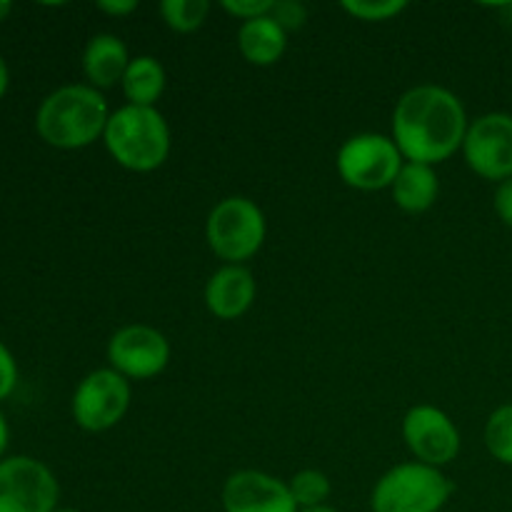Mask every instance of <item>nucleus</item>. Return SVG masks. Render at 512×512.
Segmentation results:
<instances>
[{
	"mask_svg": "<svg viewBox=\"0 0 512 512\" xmlns=\"http://www.w3.org/2000/svg\"><path fill=\"white\" fill-rule=\"evenodd\" d=\"M468 113L453 90L443 85H415L400 95L393 110V135L405 163L438 165L463 150Z\"/></svg>",
	"mask_w": 512,
	"mask_h": 512,
	"instance_id": "obj_1",
	"label": "nucleus"
},
{
	"mask_svg": "<svg viewBox=\"0 0 512 512\" xmlns=\"http://www.w3.org/2000/svg\"><path fill=\"white\" fill-rule=\"evenodd\" d=\"M110 120L108 100L88 83L60 85L35 110V133L58 150H83L103 140Z\"/></svg>",
	"mask_w": 512,
	"mask_h": 512,
	"instance_id": "obj_2",
	"label": "nucleus"
},
{
	"mask_svg": "<svg viewBox=\"0 0 512 512\" xmlns=\"http://www.w3.org/2000/svg\"><path fill=\"white\" fill-rule=\"evenodd\" d=\"M105 150L130 173H153L170 155V125L158 108L128 105L110 113L103 133Z\"/></svg>",
	"mask_w": 512,
	"mask_h": 512,
	"instance_id": "obj_3",
	"label": "nucleus"
},
{
	"mask_svg": "<svg viewBox=\"0 0 512 512\" xmlns=\"http://www.w3.org/2000/svg\"><path fill=\"white\" fill-rule=\"evenodd\" d=\"M453 495V483L440 468L400 463L375 483L370 493L373 512H440Z\"/></svg>",
	"mask_w": 512,
	"mask_h": 512,
	"instance_id": "obj_4",
	"label": "nucleus"
},
{
	"mask_svg": "<svg viewBox=\"0 0 512 512\" xmlns=\"http://www.w3.org/2000/svg\"><path fill=\"white\" fill-rule=\"evenodd\" d=\"M268 223L265 213L243 195H230L210 210L205 220V240L215 258L225 265H243L263 248Z\"/></svg>",
	"mask_w": 512,
	"mask_h": 512,
	"instance_id": "obj_5",
	"label": "nucleus"
},
{
	"mask_svg": "<svg viewBox=\"0 0 512 512\" xmlns=\"http://www.w3.org/2000/svg\"><path fill=\"white\" fill-rule=\"evenodd\" d=\"M335 165L345 185L373 193L395 183L405 158L390 135L358 133L340 145Z\"/></svg>",
	"mask_w": 512,
	"mask_h": 512,
	"instance_id": "obj_6",
	"label": "nucleus"
},
{
	"mask_svg": "<svg viewBox=\"0 0 512 512\" xmlns=\"http://www.w3.org/2000/svg\"><path fill=\"white\" fill-rule=\"evenodd\" d=\"M130 380L113 368H98L85 375L70 400L75 425L85 433H105L125 418L130 408Z\"/></svg>",
	"mask_w": 512,
	"mask_h": 512,
	"instance_id": "obj_7",
	"label": "nucleus"
},
{
	"mask_svg": "<svg viewBox=\"0 0 512 512\" xmlns=\"http://www.w3.org/2000/svg\"><path fill=\"white\" fill-rule=\"evenodd\" d=\"M60 485L53 470L30 455L0 460V512H55Z\"/></svg>",
	"mask_w": 512,
	"mask_h": 512,
	"instance_id": "obj_8",
	"label": "nucleus"
},
{
	"mask_svg": "<svg viewBox=\"0 0 512 512\" xmlns=\"http://www.w3.org/2000/svg\"><path fill=\"white\" fill-rule=\"evenodd\" d=\"M463 158L475 175L490 183L512 178V113H485L468 125Z\"/></svg>",
	"mask_w": 512,
	"mask_h": 512,
	"instance_id": "obj_9",
	"label": "nucleus"
},
{
	"mask_svg": "<svg viewBox=\"0 0 512 512\" xmlns=\"http://www.w3.org/2000/svg\"><path fill=\"white\" fill-rule=\"evenodd\" d=\"M170 363V343L158 328L145 323L123 325L108 340V368L128 380H150Z\"/></svg>",
	"mask_w": 512,
	"mask_h": 512,
	"instance_id": "obj_10",
	"label": "nucleus"
},
{
	"mask_svg": "<svg viewBox=\"0 0 512 512\" xmlns=\"http://www.w3.org/2000/svg\"><path fill=\"white\" fill-rule=\"evenodd\" d=\"M403 438L418 463L443 468L460 453V430L445 410L435 405H413L403 418Z\"/></svg>",
	"mask_w": 512,
	"mask_h": 512,
	"instance_id": "obj_11",
	"label": "nucleus"
},
{
	"mask_svg": "<svg viewBox=\"0 0 512 512\" xmlns=\"http://www.w3.org/2000/svg\"><path fill=\"white\" fill-rule=\"evenodd\" d=\"M225 512H298L288 483L263 470H238L220 493Z\"/></svg>",
	"mask_w": 512,
	"mask_h": 512,
	"instance_id": "obj_12",
	"label": "nucleus"
},
{
	"mask_svg": "<svg viewBox=\"0 0 512 512\" xmlns=\"http://www.w3.org/2000/svg\"><path fill=\"white\" fill-rule=\"evenodd\" d=\"M258 283L245 265H223L205 285V305L218 320H238L253 308Z\"/></svg>",
	"mask_w": 512,
	"mask_h": 512,
	"instance_id": "obj_13",
	"label": "nucleus"
},
{
	"mask_svg": "<svg viewBox=\"0 0 512 512\" xmlns=\"http://www.w3.org/2000/svg\"><path fill=\"white\" fill-rule=\"evenodd\" d=\"M128 45L113 33H98L88 40L83 50V73L95 90H108L123 83L130 65Z\"/></svg>",
	"mask_w": 512,
	"mask_h": 512,
	"instance_id": "obj_14",
	"label": "nucleus"
},
{
	"mask_svg": "<svg viewBox=\"0 0 512 512\" xmlns=\"http://www.w3.org/2000/svg\"><path fill=\"white\" fill-rule=\"evenodd\" d=\"M285 48H288V33L280 28L273 15L240 23L238 50L250 65L258 68L275 65L285 55Z\"/></svg>",
	"mask_w": 512,
	"mask_h": 512,
	"instance_id": "obj_15",
	"label": "nucleus"
},
{
	"mask_svg": "<svg viewBox=\"0 0 512 512\" xmlns=\"http://www.w3.org/2000/svg\"><path fill=\"white\" fill-rule=\"evenodd\" d=\"M390 190H393L395 205L403 213L420 215L433 208L435 200H438L440 180L433 165L405 163Z\"/></svg>",
	"mask_w": 512,
	"mask_h": 512,
	"instance_id": "obj_16",
	"label": "nucleus"
},
{
	"mask_svg": "<svg viewBox=\"0 0 512 512\" xmlns=\"http://www.w3.org/2000/svg\"><path fill=\"white\" fill-rule=\"evenodd\" d=\"M165 85H168V75H165L163 63L153 55H135L125 70L120 88L128 105L155 108V103L163 98Z\"/></svg>",
	"mask_w": 512,
	"mask_h": 512,
	"instance_id": "obj_17",
	"label": "nucleus"
},
{
	"mask_svg": "<svg viewBox=\"0 0 512 512\" xmlns=\"http://www.w3.org/2000/svg\"><path fill=\"white\" fill-rule=\"evenodd\" d=\"M160 15L173 33L188 35L203 28L210 15V3L208 0H163Z\"/></svg>",
	"mask_w": 512,
	"mask_h": 512,
	"instance_id": "obj_18",
	"label": "nucleus"
},
{
	"mask_svg": "<svg viewBox=\"0 0 512 512\" xmlns=\"http://www.w3.org/2000/svg\"><path fill=\"white\" fill-rule=\"evenodd\" d=\"M485 448L498 463L512 465V403L500 405L485 423Z\"/></svg>",
	"mask_w": 512,
	"mask_h": 512,
	"instance_id": "obj_19",
	"label": "nucleus"
},
{
	"mask_svg": "<svg viewBox=\"0 0 512 512\" xmlns=\"http://www.w3.org/2000/svg\"><path fill=\"white\" fill-rule=\"evenodd\" d=\"M288 488L298 510L320 508L330 498V493H333L330 478L325 473H320V470H300V473H295L288 480Z\"/></svg>",
	"mask_w": 512,
	"mask_h": 512,
	"instance_id": "obj_20",
	"label": "nucleus"
},
{
	"mask_svg": "<svg viewBox=\"0 0 512 512\" xmlns=\"http://www.w3.org/2000/svg\"><path fill=\"white\" fill-rule=\"evenodd\" d=\"M408 8L405 0H345L343 10L363 23H385L398 18Z\"/></svg>",
	"mask_w": 512,
	"mask_h": 512,
	"instance_id": "obj_21",
	"label": "nucleus"
},
{
	"mask_svg": "<svg viewBox=\"0 0 512 512\" xmlns=\"http://www.w3.org/2000/svg\"><path fill=\"white\" fill-rule=\"evenodd\" d=\"M270 15L278 20V25L285 30V33H290V30H300L305 23H308V8H305L303 3H298V0H275L273 13Z\"/></svg>",
	"mask_w": 512,
	"mask_h": 512,
	"instance_id": "obj_22",
	"label": "nucleus"
},
{
	"mask_svg": "<svg viewBox=\"0 0 512 512\" xmlns=\"http://www.w3.org/2000/svg\"><path fill=\"white\" fill-rule=\"evenodd\" d=\"M273 3L275 0H223V10L248 23V20H258L273 13Z\"/></svg>",
	"mask_w": 512,
	"mask_h": 512,
	"instance_id": "obj_23",
	"label": "nucleus"
},
{
	"mask_svg": "<svg viewBox=\"0 0 512 512\" xmlns=\"http://www.w3.org/2000/svg\"><path fill=\"white\" fill-rule=\"evenodd\" d=\"M15 385H18V363L8 345L0 340V403L13 395Z\"/></svg>",
	"mask_w": 512,
	"mask_h": 512,
	"instance_id": "obj_24",
	"label": "nucleus"
},
{
	"mask_svg": "<svg viewBox=\"0 0 512 512\" xmlns=\"http://www.w3.org/2000/svg\"><path fill=\"white\" fill-rule=\"evenodd\" d=\"M493 208L498 213V218L503 220L508 228H512V178L498 185L493 195Z\"/></svg>",
	"mask_w": 512,
	"mask_h": 512,
	"instance_id": "obj_25",
	"label": "nucleus"
},
{
	"mask_svg": "<svg viewBox=\"0 0 512 512\" xmlns=\"http://www.w3.org/2000/svg\"><path fill=\"white\" fill-rule=\"evenodd\" d=\"M98 10L105 15H113V18H125V15L138 10V0H100Z\"/></svg>",
	"mask_w": 512,
	"mask_h": 512,
	"instance_id": "obj_26",
	"label": "nucleus"
},
{
	"mask_svg": "<svg viewBox=\"0 0 512 512\" xmlns=\"http://www.w3.org/2000/svg\"><path fill=\"white\" fill-rule=\"evenodd\" d=\"M8 445H10V425L8 420H5V415L0 413V460H5Z\"/></svg>",
	"mask_w": 512,
	"mask_h": 512,
	"instance_id": "obj_27",
	"label": "nucleus"
},
{
	"mask_svg": "<svg viewBox=\"0 0 512 512\" xmlns=\"http://www.w3.org/2000/svg\"><path fill=\"white\" fill-rule=\"evenodd\" d=\"M8 88H10V68H8V63H5L3 55H0V100L5 98Z\"/></svg>",
	"mask_w": 512,
	"mask_h": 512,
	"instance_id": "obj_28",
	"label": "nucleus"
},
{
	"mask_svg": "<svg viewBox=\"0 0 512 512\" xmlns=\"http://www.w3.org/2000/svg\"><path fill=\"white\" fill-rule=\"evenodd\" d=\"M10 13H13V5H10L8 0H0V23H3V20H8Z\"/></svg>",
	"mask_w": 512,
	"mask_h": 512,
	"instance_id": "obj_29",
	"label": "nucleus"
},
{
	"mask_svg": "<svg viewBox=\"0 0 512 512\" xmlns=\"http://www.w3.org/2000/svg\"><path fill=\"white\" fill-rule=\"evenodd\" d=\"M298 512H338V510L328 508V505H320V508H308V510H298Z\"/></svg>",
	"mask_w": 512,
	"mask_h": 512,
	"instance_id": "obj_30",
	"label": "nucleus"
},
{
	"mask_svg": "<svg viewBox=\"0 0 512 512\" xmlns=\"http://www.w3.org/2000/svg\"><path fill=\"white\" fill-rule=\"evenodd\" d=\"M55 512H80V510H73V508H58Z\"/></svg>",
	"mask_w": 512,
	"mask_h": 512,
	"instance_id": "obj_31",
	"label": "nucleus"
}]
</instances>
